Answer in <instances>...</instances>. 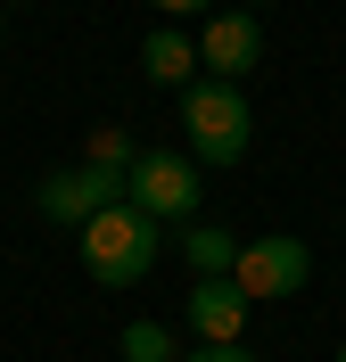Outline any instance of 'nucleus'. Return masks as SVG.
Wrapping results in <instances>:
<instances>
[{"mask_svg":"<svg viewBox=\"0 0 346 362\" xmlns=\"http://www.w3.org/2000/svg\"><path fill=\"white\" fill-rule=\"evenodd\" d=\"M132 157H140V148H132L124 132H91V140H83V165H108V173H132Z\"/></svg>","mask_w":346,"mask_h":362,"instance_id":"11","label":"nucleus"},{"mask_svg":"<svg viewBox=\"0 0 346 362\" xmlns=\"http://www.w3.org/2000/svg\"><path fill=\"white\" fill-rule=\"evenodd\" d=\"M33 206H42V223H67V230H83L91 214L124 206V173H108V165H67V173H50L42 189H33Z\"/></svg>","mask_w":346,"mask_h":362,"instance_id":"5","label":"nucleus"},{"mask_svg":"<svg viewBox=\"0 0 346 362\" xmlns=\"http://www.w3.org/2000/svg\"><path fill=\"white\" fill-rule=\"evenodd\" d=\"M140 74H149V83H165V90H182L190 74H198V42H190V33H173V25H157V33L140 42Z\"/></svg>","mask_w":346,"mask_h":362,"instance_id":"8","label":"nucleus"},{"mask_svg":"<svg viewBox=\"0 0 346 362\" xmlns=\"http://www.w3.org/2000/svg\"><path fill=\"white\" fill-rule=\"evenodd\" d=\"M182 255L198 264V280H231V264H239V239H231V230H214V223H198V230H182Z\"/></svg>","mask_w":346,"mask_h":362,"instance_id":"9","label":"nucleus"},{"mask_svg":"<svg viewBox=\"0 0 346 362\" xmlns=\"http://www.w3.org/2000/svg\"><path fill=\"white\" fill-rule=\"evenodd\" d=\"M190 362H255V354H248V338H239V346H207V354H190Z\"/></svg>","mask_w":346,"mask_h":362,"instance_id":"13","label":"nucleus"},{"mask_svg":"<svg viewBox=\"0 0 346 362\" xmlns=\"http://www.w3.org/2000/svg\"><path fill=\"white\" fill-rule=\"evenodd\" d=\"M198 58H207L214 83H239V74L264 58V25H255L248 8H223V17H207V33H198Z\"/></svg>","mask_w":346,"mask_h":362,"instance_id":"6","label":"nucleus"},{"mask_svg":"<svg viewBox=\"0 0 346 362\" xmlns=\"http://www.w3.org/2000/svg\"><path fill=\"white\" fill-rule=\"evenodd\" d=\"M74 247H83V272H91L99 288H132V280H149L165 239H157V223L140 206H108V214H91V223L74 230Z\"/></svg>","mask_w":346,"mask_h":362,"instance_id":"1","label":"nucleus"},{"mask_svg":"<svg viewBox=\"0 0 346 362\" xmlns=\"http://www.w3.org/2000/svg\"><path fill=\"white\" fill-rule=\"evenodd\" d=\"M149 8H157V17H207L214 0H149Z\"/></svg>","mask_w":346,"mask_h":362,"instance_id":"12","label":"nucleus"},{"mask_svg":"<svg viewBox=\"0 0 346 362\" xmlns=\"http://www.w3.org/2000/svg\"><path fill=\"white\" fill-rule=\"evenodd\" d=\"M231 280H239L248 305H264V296H297L305 280H313V255H305V239H289V230H264V239L239 247Z\"/></svg>","mask_w":346,"mask_h":362,"instance_id":"4","label":"nucleus"},{"mask_svg":"<svg viewBox=\"0 0 346 362\" xmlns=\"http://www.w3.org/2000/svg\"><path fill=\"white\" fill-rule=\"evenodd\" d=\"M239 8H264V0H239Z\"/></svg>","mask_w":346,"mask_h":362,"instance_id":"14","label":"nucleus"},{"mask_svg":"<svg viewBox=\"0 0 346 362\" xmlns=\"http://www.w3.org/2000/svg\"><path fill=\"white\" fill-rule=\"evenodd\" d=\"M182 132H190V165H239L255 140V115H248V90L239 83H190L182 90Z\"/></svg>","mask_w":346,"mask_h":362,"instance_id":"2","label":"nucleus"},{"mask_svg":"<svg viewBox=\"0 0 346 362\" xmlns=\"http://www.w3.org/2000/svg\"><path fill=\"white\" fill-rule=\"evenodd\" d=\"M182 321L198 329V346H239L248 338V296H239V280H198Z\"/></svg>","mask_w":346,"mask_h":362,"instance_id":"7","label":"nucleus"},{"mask_svg":"<svg viewBox=\"0 0 346 362\" xmlns=\"http://www.w3.org/2000/svg\"><path fill=\"white\" fill-rule=\"evenodd\" d=\"M115 354H124V362H173V329H157V321H132V329L115 338Z\"/></svg>","mask_w":346,"mask_h":362,"instance_id":"10","label":"nucleus"},{"mask_svg":"<svg viewBox=\"0 0 346 362\" xmlns=\"http://www.w3.org/2000/svg\"><path fill=\"white\" fill-rule=\"evenodd\" d=\"M338 362H346V346H338Z\"/></svg>","mask_w":346,"mask_h":362,"instance_id":"15","label":"nucleus"},{"mask_svg":"<svg viewBox=\"0 0 346 362\" xmlns=\"http://www.w3.org/2000/svg\"><path fill=\"white\" fill-rule=\"evenodd\" d=\"M124 206H140L149 223H190L198 214V165L173 148H140L124 173Z\"/></svg>","mask_w":346,"mask_h":362,"instance_id":"3","label":"nucleus"}]
</instances>
